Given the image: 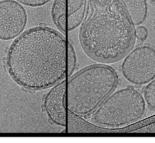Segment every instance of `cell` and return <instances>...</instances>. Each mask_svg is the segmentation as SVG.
Masks as SVG:
<instances>
[{
  "label": "cell",
  "mask_w": 155,
  "mask_h": 143,
  "mask_svg": "<svg viewBox=\"0 0 155 143\" xmlns=\"http://www.w3.org/2000/svg\"><path fill=\"white\" fill-rule=\"evenodd\" d=\"M67 28L72 31L79 26L84 19L87 0H67Z\"/></svg>",
  "instance_id": "9c48e42d"
},
{
  "label": "cell",
  "mask_w": 155,
  "mask_h": 143,
  "mask_svg": "<svg viewBox=\"0 0 155 143\" xmlns=\"http://www.w3.org/2000/svg\"><path fill=\"white\" fill-rule=\"evenodd\" d=\"M120 1L134 26L139 25L145 21L148 14L147 0H120Z\"/></svg>",
  "instance_id": "ba28073f"
},
{
  "label": "cell",
  "mask_w": 155,
  "mask_h": 143,
  "mask_svg": "<svg viewBox=\"0 0 155 143\" xmlns=\"http://www.w3.org/2000/svg\"><path fill=\"white\" fill-rule=\"evenodd\" d=\"M134 30L120 0H87L79 40L91 59L111 63L131 50L136 41Z\"/></svg>",
  "instance_id": "7a4b0ae2"
},
{
  "label": "cell",
  "mask_w": 155,
  "mask_h": 143,
  "mask_svg": "<svg viewBox=\"0 0 155 143\" xmlns=\"http://www.w3.org/2000/svg\"><path fill=\"white\" fill-rule=\"evenodd\" d=\"M66 81L61 80L50 90L44 101V110L49 119L54 124L65 127L66 118Z\"/></svg>",
  "instance_id": "52a82bcc"
},
{
  "label": "cell",
  "mask_w": 155,
  "mask_h": 143,
  "mask_svg": "<svg viewBox=\"0 0 155 143\" xmlns=\"http://www.w3.org/2000/svg\"><path fill=\"white\" fill-rule=\"evenodd\" d=\"M150 1H151V2L155 5V0H150Z\"/></svg>",
  "instance_id": "9a60e30c"
},
{
  "label": "cell",
  "mask_w": 155,
  "mask_h": 143,
  "mask_svg": "<svg viewBox=\"0 0 155 143\" xmlns=\"http://www.w3.org/2000/svg\"><path fill=\"white\" fill-rule=\"evenodd\" d=\"M27 21L25 9L18 1H0V40L16 38L25 29Z\"/></svg>",
  "instance_id": "8992f818"
},
{
  "label": "cell",
  "mask_w": 155,
  "mask_h": 143,
  "mask_svg": "<svg viewBox=\"0 0 155 143\" xmlns=\"http://www.w3.org/2000/svg\"><path fill=\"white\" fill-rule=\"evenodd\" d=\"M5 64L11 78L25 89L39 91L53 86L66 74L65 37L47 26L28 29L10 45Z\"/></svg>",
  "instance_id": "6da1fadb"
},
{
  "label": "cell",
  "mask_w": 155,
  "mask_h": 143,
  "mask_svg": "<svg viewBox=\"0 0 155 143\" xmlns=\"http://www.w3.org/2000/svg\"><path fill=\"white\" fill-rule=\"evenodd\" d=\"M135 37L140 41H144L148 37V31L147 28L142 25H137L134 30Z\"/></svg>",
  "instance_id": "4fadbf2b"
},
{
  "label": "cell",
  "mask_w": 155,
  "mask_h": 143,
  "mask_svg": "<svg viewBox=\"0 0 155 143\" xmlns=\"http://www.w3.org/2000/svg\"><path fill=\"white\" fill-rule=\"evenodd\" d=\"M125 79L136 85H143L155 78V48L140 45L130 50L121 65Z\"/></svg>",
  "instance_id": "5b68a950"
},
{
  "label": "cell",
  "mask_w": 155,
  "mask_h": 143,
  "mask_svg": "<svg viewBox=\"0 0 155 143\" xmlns=\"http://www.w3.org/2000/svg\"><path fill=\"white\" fill-rule=\"evenodd\" d=\"M154 25H155V21H154Z\"/></svg>",
  "instance_id": "2e32d148"
},
{
  "label": "cell",
  "mask_w": 155,
  "mask_h": 143,
  "mask_svg": "<svg viewBox=\"0 0 155 143\" xmlns=\"http://www.w3.org/2000/svg\"><path fill=\"white\" fill-rule=\"evenodd\" d=\"M69 77L66 87L67 109L82 116L92 114L119 82L116 70L104 64L88 66Z\"/></svg>",
  "instance_id": "3957f363"
},
{
  "label": "cell",
  "mask_w": 155,
  "mask_h": 143,
  "mask_svg": "<svg viewBox=\"0 0 155 143\" xmlns=\"http://www.w3.org/2000/svg\"><path fill=\"white\" fill-rule=\"evenodd\" d=\"M22 4L30 7L42 6L47 3L50 0H18Z\"/></svg>",
  "instance_id": "5bb4252c"
},
{
  "label": "cell",
  "mask_w": 155,
  "mask_h": 143,
  "mask_svg": "<svg viewBox=\"0 0 155 143\" xmlns=\"http://www.w3.org/2000/svg\"><path fill=\"white\" fill-rule=\"evenodd\" d=\"M145 102L141 93L132 86L112 93L92 113V121L97 124L118 127L142 118Z\"/></svg>",
  "instance_id": "277c9868"
},
{
  "label": "cell",
  "mask_w": 155,
  "mask_h": 143,
  "mask_svg": "<svg viewBox=\"0 0 155 143\" xmlns=\"http://www.w3.org/2000/svg\"><path fill=\"white\" fill-rule=\"evenodd\" d=\"M67 56H68V76L70 77L72 75L76 66V55L74 51V47L71 42H69L68 43L67 48Z\"/></svg>",
  "instance_id": "7c38bea8"
},
{
  "label": "cell",
  "mask_w": 155,
  "mask_h": 143,
  "mask_svg": "<svg viewBox=\"0 0 155 143\" xmlns=\"http://www.w3.org/2000/svg\"><path fill=\"white\" fill-rule=\"evenodd\" d=\"M51 15L53 22L57 28L63 34L66 33L67 15H66V0H54Z\"/></svg>",
  "instance_id": "30bf717a"
},
{
  "label": "cell",
  "mask_w": 155,
  "mask_h": 143,
  "mask_svg": "<svg viewBox=\"0 0 155 143\" xmlns=\"http://www.w3.org/2000/svg\"><path fill=\"white\" fill-rule=\"evenodd\" d=\"M143 99L148 107L155 110V79L150 81L143 89Z\"/></svg>",
  "instance_id": "8fae6325"
}]
</instances>
